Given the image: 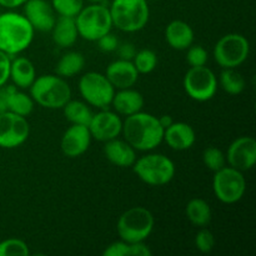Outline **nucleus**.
Listing matches in <instances>:
<instances>
[{"label":"nucleus","instance_id":"15","mask_svg":"<svg viewBox=\"0 0 256 256\" xmlns=\"http://www.w3.org/2000/svg\"><path fill=\"white\" fill-rule=\"evenodd\" d=\"M92 134L86 125L72 124L60 140V149L68 158H79L88 152L92 142Z\"/></svg>","mask_w":256,"mask_h":256},{"label":"nucleus","instance_id":"41","mask_svg":"<svg viewBox=\"0 0 256 256\" xmlns=\"http://www.w3.org/2000/svg\"><path fill=\"white\" fill-rule=\"evenodd\" d=\"M158 119H159L160 125H162V129H164V130L166 129V128H169L170 125L174 122V119H172V115H162V116L158 118Z\"/></svg>","mask_w":256,"mask_h":256},{"label":"nucleus","instance_id":"29","mask_svg":"<svg viewBox=\"0 0 256 256\" xmlns=\"http://www.w3.org/2000/svg\"><path fill=\"white\" fill-rule=\"evenodd\" d=\"M218 82L220 84L222 89L229 95L242 94L246 86L244 76L238 72L236 69H224L220 74Z\"/></svg>","mask_w":256,"mask_h":256},{"label":"nucleus","instance_id":"10","mask_svg":"<svg viewBox=\"0 0 256 256\" xmlns=\"http://www.w3.org/2000/svg\"><path fill=\"white\" fill-rule=\"evenodd\" d=\"M212 190L219 202L235 204L242 199L246 192V179L240 170L224 166L214 172Z\"/></svg>","mask_w":256,"mask_h":256},{"label":"nucleus","instance_id":"7","mask_svg":"<svg viewBox=\"0 0 256 256\" xmlns=\"http://www.w3.org/2000/svg\"><path fill=\"white\" fill-rule=\"evenodd\" d=\"M132 170L136 176L150 186H162L174 179V162L164 154H148L135 160Z\"/></svg>","mask_w":256,"mask_h":256},{"label":"nucleus","instance_id":"22","mask_svg":"<svg viewBox=\"0 0 256 256\" xmlns=\"http://www.w3.org/2000/svg\"><path fill=\"white\" fill-rule=\"evenodd\" d=\"M36 78V70L34 64L25 56H18L12 59L10 64V76L12 84L19 89H29Z\"/></svg>","mask_w":256,"mask_h":256},{"label":"nucleus","instance_id":"13","mask_svg":"<svg viewBox=\"0 0 256 256\" xmlns=\"http://www.w3.org/2000/svg\"><path fill=\"white\" fill-rule=\"evenodd\" d=\"M88 128L92 139L105 142L115 139L122 134V120L118 112L108 109H100L99 112L92 114Z\"/></svg>","mask_w":256,"mask_h":256},{"label":"nucleus","instance_id":"18","mask_svg":"<svg viewBox=\"0 0 256 256\" xmlns=\"http://www.w3.org/2000/svg\"><path fill=\"white\" fill-rule=\"evenodd\" d=\"M162 142L176 152H184L190 149L196 142V134L192 125L182 122H174L164 130Z\"/></svg>","mask_w":256,"mask_h":256},{"label":"nucleus","instance_id":"26","mask_svg":"<svg viewBox=\"0 0 256 256\" xmlns=\"http://www.w3.org/2000/svg\"><path fill=\"white\" fill-rule=\"evenodd\" d=\"M152 250L144 242H126L122 240L112 242L102 252L104 256H152Z\"/></svg>","mask_w":256,"mask_h":256},{"label":"nucleus","instance_id":"1","mask_svg":"<svg viewBox=\"0 0 256 256\" xmlns=\"http://www.w3.org/2000/svg\"><path fill=\"white\" fill-rule=\"evenodd\" d=\"M122 134L136 152H149L162 144L164 129L155 115L139 112L125 116Z\"/></svg>","mask_w":256,"mask_h":256},{"label":"nucleus","instance_id":"36","mask_svg":"<svg viewBox=\"0 0 256 256\" xmlns=\"http://www.w3.org/2000/svg\"><path fill=\"white\" fill-rule=\"evenodd\" d=\"M98 42V46L102 52H116L118 46H119V40L118 38L112 34V32H109L108 34L102 35L100 39L96 40Z\"/></svg>","mask_w":256,"mask_h":256},{"label":"nucleus","instance_id":"9","mask_svg":"<svg viewBox=\"0 0 256 256\" xmlns=\"http://www.w3.org/2000/svg\"><path fill=\"white\" fill-rule=\"evenodd\" d=\"M79 92L88 105H92L96 109H108V106L112 105L115 88L105 74L89 72L80 78Z\"/></svg>","mask_w":256,"mask_h":256},{"label":"nucleus","instance_id":"2","mask_svg":"<svg viewBox=\"0 0 256 256\" xmlns=\"http://www.w3.org/2000/svg\"><path fill=\"white\" fill-rule=\"evenodd\" d=\"M34 32L24 14L15 12L0 14V50L12 58L30 46Z\"/></svg>","mask_w":256,"mask_h":256},{"label":"nucleus","instance_id":"27","mask_svg":"<svg viewBox=\"0 0 256 256\" xmlns=\"http://www.w3.org/2000/svg\"><path fill=\"white\" fill-rule=\"evenodd\" d=\"M64 115L70 124H79V125H89L92 120V109L85 102L80 100L70 99L66 104L62 106Z\"/></svg>","mask_w":256,"mask_h":256},{"label":"nucleus","instance_id":"37","mask_svg":"<svg viewBox=\"0 0 256 256\" xmlns=\"http://www.w3.org/2000/svg\"><path fill=\"white\" fill-rule=\"evenodd\" d=\"M10 64H12V56L0 50V86L6 84L9 80Z\"/></svg>","mask_w":256,"mask_h":256},{"label":"nucleus","instance_id":"16","mask_svg":"<svg viewBox=\"0 0 256 256\" xmlns=\"http://www.w3.org/2000/svg\"><path fill=\"white\" fill-rule=\"evenodd\" d=\"M22 6L24 16L32 29L42 32H52L56 22V12L48 0H26Z\"/></svg>","mask_w":256,"mask_h":256},{"label":"nucleus","instance_id":"30","mask_svg":"<svg viewBox=\"0 0 256 256\" xmlns=\"http://www.w3.org/2000/svg\"><path fill=\"white\" fill-rule=\"evenodd\" d=\"M132 62L139 74H150L158 65V55L152 49H142L138 50Z\"/></svg>","mask_w":256,"mask_h":256},{"label":"nucleus","instance_id":"33","mask_svg":"<svg viewBox=\"0 0 256 256\" xmlns=\"http://www.w3.org/2000/svg\"><path fill=\"white\" fill-rule=\"evenodd\" d=\"M29 254V246L22 240L10 238L0 242V256H28Z\"/></svg>","mask_w":256,"mask_h":256},{"label":"nucleus","instance_id":"35","mask_svg":"<svg viewBox=\"0 0 256 256\" xmlns=\"http://www.w3.org/2000/svg\"><path fill=\"white\" fill-rule=\"evenodd\" d=\"M195 246L202 254H209L215 246V236L206 226L202 228L195 236Z\"/></svg>","mask_w":256,"mask_h":256},{"label":"nucleus","instance_id":"32","mask_svg":"<svg viewBox=\"0 0 256 256\" xmlns=\"http://www.w3.org/2000/svg\"><path fill=\"white\" fill-rule=\"evenodd\" d=\"M50 4L59 16L75 18L84 8V0H52Z\"/></svg>","mask_w":256,"mask_h":256},{"label":"nucleus","instance_id":"21","mask_svg":"<svg viewBox=\"0 0 256 256\" xmlns=\"http://www.w3.org/2000/svg\"><path fill=\"white\" fill-rule=\"evenodd\" d=\"M195 34L192 25L184 20H172L165 29V40L175 50H186L194 44Z\"/></svg>","mask_w":256,"mask_h":256},{"label":"nucleus","instance_id":"28","mask_svg":"<svg viewBox=\"0 0 256 256\" xmlns=\"http://www.w3.org/2000/svg\"><path fill=\"white\" fill-rule=\"evenodd\" d=\"M34 100L30 95L20 92L18 88H14L8 98V112L26 118L34 110Z\"/></svg>","mask_w":256,"mask_h":256},{"label":"nucleus","instance_id":"5","mask_svg":"<svg viewBox=\"0 0 256 256\" xmlns=\"http://www.w3.org/2000/svg\"><path fill=\"white\" fill-rule=\"evenodd\" d=\"M154 225V215L150 210L144 206H134L120 215L116 222V232L122 242H142L150 236Z\"/></svg>","mask_w":256,"mask_h":256},{"label":"nucleus","instance_id":"20","mask_svg":"<svg viewBox=\"0 0 256 256\" xmlns=\"http://www.w3.org/2000/svg\"><path fill=\"white\" fill-rule=\"evenodd\" d=\"M145 100L140 92L126 88V89L115 90L114 98H112V105L114 108V112L122 116H129L135 112H142L144 108Z\"/></svg>","mask_w":256,"mask_h":256},{"label":"nucleus","instance_id":"38","mask_svg":"<svg viewBox=\"0 0 256 256\" xmlns=\"http://www.w3.org/2000/svg\"><path fill=\"white\" fill-rule=\"evenodd\" d=\"M116 52L118 54H119V59L130 60V62H132V60L134 59L138 50L132 42H122V44H119Z\"/></svg>","mask_w":256,"mask_h":256},{"label":"nucleus","instance_id":"25","mask_svg":"<svg viewBox=\"0 0 256 256\" xmlns=\"http://www.w3.org/2000/svg\"><path fill=\"white\" fill-rule=\"evenodd\" d=\"M85 66V58L82 52H68L62 55L55 66V72L59 76L72 78L82 72Z\"/></svg>","mask_w":256,"mask_h":256},{"label":"nucleus","instance_id":"39","mask_svg":"<svg viewBox=\"0 0 256 256\" xmlns=\"http://www.w3.org/2000/svg\"><path fill=\"white\" fill-rule=\"evenodd\" d=\"M14 88H16L14 84H5L2 86H0V114L4 112H8V98H9V94L12 92Z\"/></svg>","mask_w":256,"mask_h":256},{"label":"nucleus","instance_id":"34","mask_svg":"<svg viewBox=\"0 0 256 256\" xmlns=\"http://www.w3.org/2000/svg\"><path fill=\"white\" fill-rule=\"evenodd\" d=\"M209 60L206 49L202 45L192 44L186 49V62L190 66H204Z\"/></svg>","mask_w":256,"mask_h":256},{"label":"nucleus","instance_id":"11","mask_svg":"<svg viewBox=\"0 0 256 256\" xmlns=\"http://www.w3.org/2000/svg\"><path fill=\"white\" fill-rule=\"evenodd\" d=\"M184 89L192 100L199 102H209L218 92L216 75L208 66H190L184 76Z\"/></svg>","mask_w":256,"mask_h":256},{"label":"nucleus","instance_id":"31","mask_svg":"<svg viewBox=\"0 0 256 256\" xmlns=\"http://www.w3.org/2000/svg\"><path fill=\"white\" fill-rule=\"evenodd\" d=\"M202 162L208 169L215 172L226 166V156L219 148L209 146L202 152Z\"/></svg>","mask_w":256,"mask_h":256},{"label":"nucleus","instance_id":"40","mask_svg":"<svg viewBox=\"0 0 256 256\" xmlns=\"http://www.w3.org/2000/svg\"><path fill=\"white\" fill-rule=\"evenodd\" d=\"M26 2V0H0V6L5 9H16V8L22 6Z\"/></svg>","mask_w":256,"mask_h":256},{"label":"nucleus","instance_id":"8","mask_svg":"<svg viewBox=\"0 0 256 256\" xmlns=\"http://www.w3.org/2000/svg\"><path fill=\"white\" fill-rule=\"evenodd\" d=\"M250 52V42L244 35L230 32L216 42L214 46V60L222 69H236L246 62Z\"/></svg>","mask_w":256,"mask_h":256},{"label":"nucleus","instance_id":"24","mask_svg":"<svg viewBox=\"0 0 256 256\" xmlns=\"http://www.w3.org/2000/svg\"><path fill=\"white\" fill-rule=\"evenodd\" d=\"M186 218L194 226L205 228L210 224L212 216V208L206 200L202 198H194L186 205Z\"/></svg>","mask_w":256,"mask_h":256},{"label":"nucleus","instance_id":"23","mask_svg":"<svg viewBox=\"0 0 256 256\" xmlns=\"http://www.w3.org/2000/svg\"><path fill=\"white\" fill-rule=\"evenodd\" d=\"M52 42L58 46L66 49L72 46L79 38L75 18L72 16H59L56 18L54 26L52 29Z\"/></svg>","mask_w":256,"mask_h":256},{"label":"nucleus","instance_id":"19","mask_svg":"<svg viewBox=\"0 0 256 256\" xmlns=\"http://www.w3.org/2000/svg\"><path fill=\"white\" fill-rule=\"evenodd\" d=\"M104 155L112 165L119 168H130L136 160V150L126 142L118 138L105 142Z\"/></svg>","mask_w":256,"mask_h":256},{"label":"nucleus","instance_id":"12","mask_svg":"<svg viewBox=\"0 0 256 256\" xmlns=\"http://www.w3.org/2000/svg\"><path fill=\"white\" fill-rule=\"evenodd\" d=\"M30 126L26 118L12 112L0 114V148L15 149L28 140Z\"/></svg>","mask_w":256,"mask_h":256},{"label":"nucleus","instance_id":"42","mask_svg":"<svg viewBox=\"0 0 256 256\" xmlns=\"http://www.w3.org/2000/svg\"><path fill=\"white\" fill-rule=\"evenodd\" d=\"M89 2H102L104 0H88Z\"/></svg>","mask_w":256,"mask_h":256},{"label":"nucleus","instance_id":"3","mask_svg":"<svg viewBox=\"0 0 256 256\" xmlns=\"http://www.w3.org/2000/svg\"><path fill=\"white\" fill-rule=\"evenodd\" d=\"M30 89L34 102L45 109H62L72 99V89L64 78L46 74L35 78Z\"/></svg>","mask_w":256,"mask_h":256},{"label":"nucleus","instance_id":"6","mask_svg":"<svg viewBox=\"0 0 256 256\" xmlns=\"http://www.w3.org/2000/svg\"><path fill=\"white\" fill-rule=\"evenodd\" d=\"M79 36L88 42H96L102 35L112 32V20L109 8L102 2H90L75 16Z\"/></svg>","mask_w":256,"mask_h":256},{"label":"nucleus","instance_id":"4","mask_svg":"<svg viewBox=\"0 0 256 256\" xmlns=\"http://www.w3.org/2000/svg\"><path fill=\"white\" fill-rule=\"evenodd\" d=\"M109 10L112 26L125 32L144 29L150 18L148 0H112Z\"/></svg>","mask_w":256,"mask_h":256},{"label":"nucleus","instance_id":"14","mask_svg":"<svg viewBox=\"0 0 256 256\" xmlns=\"http://www.w3.org/2000/svg\"><path fill=\"white\" fill-rule=\"evenodd\" d=\"M229 166L240 172H248L256 164V140L252 136H240L230 144L226 152Z\"/></svg>","mask_w":256,"mask_h":256},{"label":"nucleus","instance_id":"17","mask_svg":"<svg viewBox=\"0 0 256 256\" xmlns=\"http://www.w3.org/2000/svg\"><path fill=\"white\" fill-rule=\"evenodd\" d=\"M108 78L115 90L132 88L139 79V72L130 60L118 59L110 62L105 72Z\"/></svg>","mask_w":256,"mask_h":256}]
</instances>
